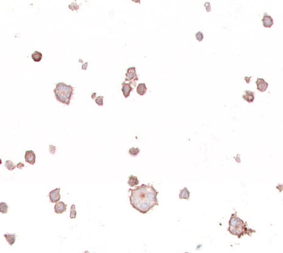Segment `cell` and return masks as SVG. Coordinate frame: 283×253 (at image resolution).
<instances>
[{
    "instance_id": "cell-1",
    "label": "cell",
    "mask_w": 283,
    "mask_h": 253,
    "mask_svg": "<svg viewBox=\"0 0 283 253\" xmlns=\"http://www.w3.org/2000/svg\"><path fill=\"white\" fill-rule=\"evenodd\" d=\"M129 200L134 209L142 214L148 213L155 206H159L157 196L159 192L153 185L142 184L135 188H130Z\"/></svg>"
},
{
    "instance_id": "cell-2",
    "label": "cell",
    "mask_w": 283,
    "mask_h": 253,
    "mask_svg": "<svg viewBox=\"0 0 283 253\" xmlns=\"http://www.w3.org/2000/svg\"><path fill=\"white\" fill-rule=\"evenodd\" d=\"M228 230L231 234L237 236L238 238H241L245 235L251 237L252 233L255 232V230L248 228L247 223L237 216L236 212L231 215Z\"/></svg>"
},
{
    "instance_id": "cell-3",
    "label": "cell",
    "mask_w": 283,
    "mask_h": 253,
    "mask_svg": "<svg viewBox=\"0 0 283 253\" xmlns=\"http://www.w3.org/2000/svg\"><path fill=\"white\" fill-rule=\"evenodd\" d=\"M73 93L74 87L72 85H67L63 82L58 83L54 90L56 100L67 106L70 104Z\"/></svg>"
},
{
    "instance_id": "cell-4",
    "label": "cell",
    "mask_w": 283,
    "mask_h": 253,
    "mask_svg": "<svg viewBox=\"0 0 283 253\" xmlns=\"http://www.w3.org/2000/svg\"><path fill=\"white\" fill-rule=\"evenodd\" d=\"M139 78L135 67H129L126 73L125 82H129V83H135L138 81Z\"/></svg>"
},
{
    "instance_id": "cell-5",
    "label": "cell",
    "mask_w": 283,
    "mask_h": 253,
    "mask_svg": "<svg viewBox=\"0 0 283 253\" xmlns=\"http://www.w3.org/2000/svg\"><path fill=\"white\" fill-rule=\"evenodd\" d=\"M60 191L61 188H57L56 189L53 190L52 191H51L49 193V198L50 201L52 202V203H56L58 202L60 199H61V195H60Z\"/></svg>"
},
{
    "instance_id": "cell-6",
    "label": "cell",
    "mask_w": 283,
    "mask_h": 253,
    "mask_svg": "<svg viewBox=\"0 0 283 253\" xmlns=\"http://www.w3.org/2000/svg\"><path fill=\"white\" fill-rule=\"evenodd\" d=\"M25 161L31 165H33L36 161V155L32 150H27L25 154Z\"/></svg>"
},
{
    "instance_id": "cell-7",
    "label": "cell",
    "mask_w": 283,
    "mask_h": 253,
    "mask_svg": "<svg viewBox=\"0 0 283 253\" xmlns=\"http://www.w3.org/2000/svg\"><path fill=\"white\" fill-rule=\"evenodd\" d=\"M121 90L124 98H127L130 96V93L133 90V88L132 87L131 83H128L126 82H124L122 83Z\"/></svg>"
},
{
    "instance_id": "cell-8",
    "label": "cell",
    "mask_w": 283,
    "mask_h": 253,
    "mask_svg": "<svg viewBox=\"0 0 283 253\" xmlns=\"http://www.w3.org/2000/svg\"><path fill=\"white\" fill-rule=\"evenodd\" d=\"M257 90L260 92H265L268 87V83L266 82L262 78H258L256 81Z\"/></svg>"
},
{
    "instance_id": "cell-9",
    "label": "cell",
    "mask_w": 283,
    "mask_h": 253,
    "mask_svg": "<svg viewBox=\"0 0 283 253\" xmlns=\"http://www.w3.org/2000/svg\"><path fill=\"white\" fill-rule=\"evenodd\" d=\"M67 205L65 204L63 201H59L56 202L54 206V211L58 214H63V212H66L67 210Z\"/></svg>"
},
{
    "instance_id": "cell-10",
    "label": "cell",
    "mask_w": 283,
    "mask_h": 253,
    "mask_svg": "<svg viewBox=\"0 0 283 253\" xmlns=\"http://www.w3.org/2000/svg\"><path fill=\"white\" fill-rule=\"evenodd\" d=\"M262 20L263 22V25L265 28H270L271 27H272L274 24L273 18H271V16L268 15L267 13L264 14L263 18Z\"/></svg>"
},
{
    "instance_id": "cell-11",
    "label": "cell",
    "mask_w": 283,
    "mask_h": 253,
    "mask_svg": "<svg viewBox=\"0 0 283 253\" xmlns=\"http://www.w3.org/2000/svg\"><path fill=\"white\" fill-rule=\"evenodd\" d=\"M255 93L250 90H246L244 94L242 95V98L246 100L247 102L250 103H252L255 99Z\"/></svg>"
},
{
    "instance_id": "cell-12",
    "label": "cell",
    "mask_w": 283,
    "mask_h": 253,
    "mask_svg": "<svg viewBox=\"0 0 283 253\" xmlns=\"http://www.w3.org/2000/svg\"><path fill=\"white\" fill-rule=\"evenodd\" d=\"M190 196V192L188 190L187 188L184 187L183 190L180 191V193L179 195V198L180 199H186L189 200Z\"/></svg>"
},
{
    "instance_id": "cell-13",
    "label": "cell",
    "mask_w": 283,
    "mask_h": 253,
    "mask_svg": "<svg viewBox=\"0 0 283 253\" xmlns=\"http://www.w3.org/2000/svg\"><path fill=\"white\" fill-rule=\"evenodd\" d=\"M147 91V87L146 86V84L144 83H140L137 87V93L140 95V96H144L146 93Z\"/></svg>"
},
{
    "instance_id": "cell-14",
    "label": "cell",
    "mask_w": 283,
    "mask_h": 253,
    "mask_svg": "<svg viewBox=\"0 0 283 253\" xmlns=\"http://www.w3.org/2000/svg\"><path fill=\"white\" fill-rule=\"evenodd\" d=\"M4 237L10 246H13L15 243L16 240V236L15 234L6 233L4 235Z\"/></svg>"
},
{
    "instance_id": "cell-15",
    "label": "cell",
    "mask_w": 283,
    "mask_h": 253,
    "mask_svg": "<svg viewBox=\"0 0 283 253\" xmlns=\"http://www.w3.org/2000/svg\"><path fill=\"white\" fill-rule=\"evenodd\" d=\"M127 183L131 187H134L137 186V185H139V180L136 176L131 175H130L129 177Z\"/></svg>"
},
{
    "instance_id": "cell-16",
    "label": "cell",
    "mask_w": 283,
    "mask_h": 253,
    "mask_svg": "<svg viewBox=\"0 0 283 253\" xmlns=\"http://www.w3.org/2000/svg\"><path fill=\"white\" fill-rule=\"evenodd\" d=\"M31 57H32V59L33 60V61L40 62L42 59L43 54L41 52L37 51H35L32 54Z\"/></svg>"
},
{
    "instance_id": "cell-17",
    "label": "cell",
    "mask_w": 283,
    "mask_h": 253,
    "mask_svg": "<svg viewBox=\"0 0 283 253\" xmlns=\"http://www.w3.org/2000/svg\"><path fill=\"white\" fill-rule=\"evenodd\" d=\"M4 166L10 171H13L14 168H16V166L14 164L13 162L11 161V160H7L6 161Z\"/></svg>"
},
{
    "instance_id": "cell-18",
    "label": "cell",
    "mask_w": 283,
    "mask_h": 253,
    "mask_svg": "<svg viewBox=\"0 0 283 253\" xmlns=\"http://www.w3.org/2000/svg\"><path fill=\"white\" fill-rule=\"evenodd\" d=\"M8 211V205L6 202H2L0 203V212L2 214H6Z\"/></svg>"
},
{
    "instance_id": "cell-19",
    "label": "cell",
    "mask_w": 283,
    "mask_h": 253,
    "mask_svg": "<svg viewBox=\"0 0 283 253\" xmlns=\"http://www.w3.org/2000/svg\"><path fill=\"white\" fill-rule=\"evenodd\" d=\"M140 151L139 148H132L129 149V153L132 156H136L140 153Z\"/></svg>"
},
{
    "instance_id": "cell-20",
    "label": "cell",
    "mask_w": 283,
    "mask_h": 253,
    "mask_svg": "<svg viewBox=\"0 0 283 253\" xmlns=\"http://www.w3.org/2000/svg\"><path fill=\"white\" fill-rule=\"evenodd\" d=\"M77 216V212H76V205L72 204L71 207V213H70V218L73 219L76 218Z\"/></svg>"
},
{
    "instance_id": "cell-21",
    "label": "cell",
    "mask_w": 283,
    "mask_h": 253,
    "mask_svg": "<svg viewBox=\"0 0 283 253\" xmlns=\"http://www.w3.org/2000/svg\"><path fill=\"white\" fill-rule=\"evenodd\" d=\"M103 96H99L95 98V103H97L98 106H102L103 105Z\"/></svg>"
},
{
    "instance_id": "cell-22",
    "label": "cell",
    "mask_w": 283,
    "mask_h": 253,
    "mask_svg": "<svg viewBox=\"0 0 283 253\" xmlns=\"http://www.w3.org/2000/svg\"><path fill=\"white\" fill-rule=\"evenodd\" d=\"M195 38L199 42H202L203 39V34L200 31H199L195 33Z\"/></svg>"
},
{
    "instance_id": "cell-23",
    "label": "cell",
    "mask_w": 283,
    "mask_h": 253,
    "mask_svg": "<svg viewBox=\"0 0 283 253\" xmlns=\"http://www.w3.org/2000/svg\"><path fill=\"white\" fill-rule=\"evenodd\" d=\"M69 8L72 11H77L79 8V6L76 3H72L69 5Z\"/></svg>"
},
{
    "instance_id": "cell-24",
    "label": "cell",
    "mask_w": 283,
    "mask_h": 253,
    "mask_svg": "<svg viewBox=\"0 0 283 253\" xmlns=\"http://www.w3.org/2000/svg\"><path fill=\"white\" fill-rule=\"evenodd\" d=\"M204 6H205V7L206 8V10H207V12H210V11H211V6H210V3H209V2H207L204 4Z\"/></svg>"
},
{
    "instance_id": "cell-25",
    "label": "cell",
    "mask_w": 283,
    "mask_h": 253,
    "mask_svg": "<svg viewBox=\"0 0 283 253\" xmlns=\"http://www.w3.org/2000/svg\"><path fill=\"white\" fill-rule=\"evenodd\" d=\"M49 147H50V153H52V154H54L55 151H56V147H54V146H53V145H51V144L49 146Z\"/></svg>"
},
{
    "instance_id": "cell-26",
    "label": "cell",
    "mask_w": 283,
    "mask_h": 253,
    "mask_svg": "<svg viewBox=\"0 0 283 253\" xmlns=\"http://www.w3.org/2000/svg\"><path fill=\"white\" fill-rule=\"evenodd\" d=\"M24 166V165L23 164H22V162H19L18 164L16 165V167H18V168H20V169H21V168H22V167H23Z\"/></svg>"
},
{
    "instance_id": "cell-27",
    "label": "cell",
    "mask_w": 283,
    "mask_h": 253,
    "mask_svg": "<svg viewBox=\"0 0 283 253\" xmlns=\"http://www.w3.org/2000/svg\"><path fill=\"white\" fill-rule=\"evenodd\" d=\"M84 253H90V252H89L88 251H86V252H85Z\"/></svg>"
},
{
    "instance_id": "cell-28",
    "label": "cell",
    "mask_w": 283,
    "mask_h": 253,
    "mask_svg": "<svg viewBox=\"0 0 283 253\" xmlns=\"http://www.w3.org/2000/svg\"><path fill=\"white\" fill-rule=\"evenodd\" d=\"M185 253H189V252H185Z\"/></svg>"
}]
</instances>
